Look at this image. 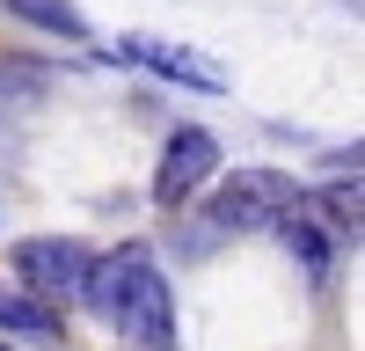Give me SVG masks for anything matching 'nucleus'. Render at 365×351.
Returning <instances> with one entry per match:
<instances>
[{"instance_id": "nucleus-1", "label": "nucleus", "mask_w": 365, "mask_h": 351, "mask_svg": "<svg viewBox=\"0 0 365 351\" xmlns=\"http://www.w3.org/2000/svg\"><path fill=\"white\" fill-rule=\"evenodd\" d=\"M81 300L96 307V322L117 330L125 344H139V351H175V285L161 278V263H154L146 242H125V249L96 256V263H88Z\"/></svg>"}, {"instance_id": "nucleus-2", "label": "nucleus", "mask_w": 365, "mask_h": 351, "mask_svg": "<svg viewBox=\"0 0 365 351\" xmlns=\"http://www.w3.org/2000/svg\"><path fill=\"white\" fill-rule=\"evenodd\" d=\"M292 198H299L292 176H278V168H234L227 183H220V198L205 205V220H197V227H205L197 249L212 242V234H270Z\"/></svg>"}, {"instance_id": "nucleus-3", "label": "nucleus", "mask_w": 365, "mask_h": 351, "mask_svg": "<svg viewBox=\"0 0 365 351\" xmlns=\"http://www.w3.org/2000/svg\"><path fill=\"white\" fill-rule=\"evenodd\" d=\"M88 263H96V256H88L81 242H66V234H29V242H15V249H8L15 285H22V292H37V300H51V307L81 300Z\"/></svg>"}, {"instance_id": "nucleus-4", "label": "nucleus", "mask_w": 365, "mask_h": 351, "mask_svg": "<svg viewBox=\"0 0 365 351\" xmlns=\"http://www.w3.org/2000/svg\"><path fill=\"white\" fill-rule=\"evenodd\" d=\"M212 176H220V139L205 125H182L168 146H161V168H154V205L161 213H182Z\"/></svg>"}, {"instance_id": "nucleus-5", "label": "nucleus", "mask_w": 365, "mask_h": 351, "mask_svg": "<svg viewBox=\"0 0 365 351\" xmlns=\"http://www.w3.org/2000/svg\"><path fill=\"white\" fill-rule=\"evenodd\" d=\"M110 58H125V66H146V73H161V81H182V88H205V96H227V66L220 58H205L197 44H168V37H117Z\"/></svg>"}, {"instance_id": "nucleus-6", "label": "nucleus", "mask_w": 365, "mask_h": 351, "mask_svg": "<svg viewBox=\"0 0 365 351\" xmlns=\"http://www.w3.org/2000/svg\"><path fill=\"white\" fill-rule=\"evenodd\" d=\"M270 234H278V242H285L299 263H307V285H329V227L314 220L307 190H299V198L285 205V213H278V227H270Z\"/></svg>"}, {"instance_id": "nucleus-7", "label": "nucleus", "mask_w": 365, "mask_h": 351, "mask_svg": "<svg viewBox=\"0 0 365 351\" xmlns=\"http://www.w3.org/2000/svg\"><path fill=\"white\" fill-rule=\"evenodd\" d=\"M0 337H37V344H51L58 337V307L37 300V292H22V285H0Z\"/></svg>"}, {"instance_id": "nucleus-8", "label": "nucleus", "mask_w": 365, "mask_h": 351, "mask_svg": "<svg viewBox=\"0 0 365 351\" xmlns=\"http://www.w3.org/2000/svg\"><path fill=\"white\" fill-rule=\"evenodd\" d=\"M307 205H314V220L329 227V242H351V249H358V220H365V205H358V176H336V183H322Z\"/></svg>"}, {"instance_id": "nucleus-9", "label": "nucleus", "mask_w": 365, "mask_h": 351, "mask_svg": "<svg viewBox=\"0 0 365 351\" xmlns=\"http://www.w3.org/2000/svg\"><path fill=\"white\" fill-rule=\"evenodd\" d=\"M15 22L44 29V37H66V44H88V15L73 8V0H0Z\"/></svg>"}, {"instance_id": "nucleus-10", "label": "nucleus", "mask_w": 365, "mask_h": 351, "mask_svg": "<svg viewBox=\"0 0 365 351\" xmlns=\"http://www.w3.org/2000/svg\"><path fill=\"white\" fill-rule=\"evenodd\" d=\"M0 351H15V344H0Z\"/></svg>"}]
</instances>
